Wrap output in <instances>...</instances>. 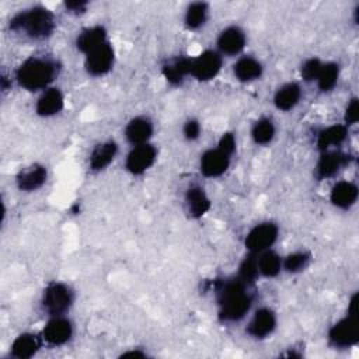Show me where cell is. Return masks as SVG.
<instances>
[{"label":"cell","instance_id":"obj_1","mask_svg":"<svg viewBox=\"0 0 359 359\" xmlns=\"http://www.w3.org/2000/svg\"><path fill=\"white\" fill-rule=\"evenodd\" d=\"M213 292L217 300L219 318L223 323L243 320L252 306V296L248 292V285L237 276L215 280Z\"/></svg>","mask_w":359,"mask_h":359},{"label":"cell","instance_id":"obj_2","mask_svg":"<svg viewBox=\"0 0 359 359\" xmlns=\"http://www.w3.org/2000/svg\"><path fill=\"white\" fill-rule=\"evenodd\" d=\"M60 65L49 56H31L15 70V81L27 91H43L55 81Z\"/></svg>","mask_w":359,"mask_h":359},{"label":"cell","instance_id":"obj_3","mask_svg":"<svg viewBox=\"0 0 359 359\" xmlns=\"http://www.w3.org/2000/svg\"><path fill=\"white\" fill-rule=\"evenodd\" d=\"M56 28L53 13L42 6L29 7L18 11L10 20V29L34 41L49 38Z\"/></svg>","mask_w":359,"mask_h":359},{"label":"cell","instance_id":"obj_4","mask_svg":"<svg viewBox=\"0 0 359 359\" xmlns=\"http://www.w3.org/2000/svg\"><path fill=\"white\" fill-rule=\"evenodd\" d=\"M74 302V293L69 285L63 282H50L45 286L41 307L49 317L65 316Z\"/></svg>","mask_w":359,"mask_h":359},{"label":"cell","instance_id":"obj_5","mask_svg":"<svg viewBox=\"0 0 359 359\" xmlns=\"http://www.w3.org/2000/svg\"><path fill=\"white\" fill-rule=\"evenodd\" d=\"M359 341L358 314L346 313L345 317L338 320L328 330V342L334 348H351Z\"/></svg>","mask_w":359,"mask_h":359},{"label":"cell","instance_id":"obj_6","mask_svg":"<svg viewBox=\"0 0 359 359\" xmlns=\"http://www.w3.org/2000/svg\"><path fill=\"white\" fill-rule=\"evenodd\" d=\"M279 229L272 222H262L255 224L245 236L244 245L248 252L259 254L269 250L278 240Z\"/></svg>","mask_w":359,"mask_h":359},{"label":"cell","instance_id":"obj_7","mask_svg":"<svg viewBox=\"0 0 359 359\" xmlns=\"http://www.w3.org/2000/svg\"><path fill=\"white\" fill-rule=\"evenodd\" d=\"M223 56L213 49H206L191 62V76L199 81L215 79L222 70Z\"/></svg>","mask_w":359,"mask_h":359},{"label":"cell","instance_id":"obj_8","mask_svg":"<svg viewBox=\"0 0 359 359\" xmlns=\"http://www.w3.org/2000/svg\"><path fill=\"white\" fill-rule=\"evenodd\" d=\"M157 150L151 143L132 146L125 158V168L132 175L144 174L156 161Z\"/></svg>","mask_w":359,"mask_h":359},{"label":"cell","instance_id":"obj_9","mask_svg":"<svg viewBox=\"0 0 359 359\" xmlns=\"http://www.w3.org/2000/svg\"><path fill=\"white\" fill-rule=\"evenodd\" d=\"M115 62V52L109 41L86 55L84 67L88 74L94 77L104 76L111 72Z\"/></svg>","mask_w":359,"mask_h":359},{"label":"cell","instance_id":"obj_10","mask_svg":"<svg viewBox=\"0 0 359 359\" xmlns=\"http://www.w3.org/2000/svg\"><path fill=\"white\" fill-rule=\"evenodd\" d=\"M73 337V324L65 316L50 317L42 330V339L52 346L67 344Z\"/></svg>","mask_w":359,"mask_h":359},{"label":"cell","instance_id":"obj_11","mask_svg":"<svg viewBox=\"0 0 359 359\" xmlns=\"http://www.w3.org/2000/svg\"><path fill=\"white\" fill-rule=\"evenodd\" d=\"M276 314L269 307H261L255 310L250 323L247 324V334L255 339L268 338L276 328Z\"/></svg>","mask_w":359,"mask_h":359},{"label":"cell","instance_id":"obj_12","mask_svg":"<svg viewBox=\"0 0 359 359\" xmlns=\"http://www.w3.org/2000/svg\"><path fill=\"white\" fill-rule=\"evenodd\" d=\"M247 42L244 31L237 27V25H230L226 27L223 31H220L216 45H217V52L223 56H236L241 53Z\"/></svg>","mask_w":359,"mask_h":359},{"label":"cell","instance_id":"obj_13","mask_svg":"<svg viewBox=\"0 0 359 359\" xmlns=\"http://www.w3.org/2000/svg\"><path fill=\"white\" fill-rule=\"evenodd\" d=\"M230 160H231V157L227 156L220 149H217V147L209 149L201 156L199 170H201L202 175H205L208 178L220 177L227 171V168L230 165Z\"/></svg>","mask_w":359,"mask_h":359},{"label":"cell","instance_id":"obj_14","mask_svg":"<svg viewBox=\"0 0 359 359\" xmlns=\"http://www.w3.org/2000/svg\"><path fill=\"white\" fill-rule=\"evenodd\" d=\"M348 163H349V156L337 149L323 151L316 164V177L318 180L331 178L337 175V172H339L341 168L345 167Z\"/></svg>","mask_w":359,"mask_h":359},{"label":"cell","instance_id":"obj_15","mask_svg":"<svg viewBox=\"0 0 359 359\" xmlns=\"http://www.w3.org/2000/svg\"><path fill=\"white\" fill-rule=\"evenodd\" d=\"M65 107L63 93L57 87H49L43 90L36 100L35 112L42 118H50L57 115Z\"/></svg>","mask_w":359,"mask_h":359},{"label":"cell","instance_id":"obj_16","mask_svg":"<svg viewBox=\"0 0 359 359\" xmlns=\"http://www.w3.org/2000/svg\"><path fill=\"white\" fill-rule=\"evenodd\" d=\"M154 126L147 116H135L125 126V137L132 146L150 143Z\"/></svg>","mask_w":359,"mask_h":359},{"label":"cell","instance_id":"obj_17","mask_svg":"<svg viewBox=\"0 0 359 359\" xmlns=\"http://www.w3.org/2000/svg\"><path fill=\"white\" fill-rule=\"evenodd\" d=\"M358 195H359L358 185L352 181L342 180L332 185L330 192V201L334 206L346 210L356 203Z\"/></svg>","mask_w":359,"mask_h":359},{"label":"cell","instance_id":"obj_18","mask_svg":"<svg viewBox=\"0 0 359 359\" xmlns=\"http://www.w3.org/2000/svg\"><path fill=\"white\" fill-rule=\"evenodd\" d=\"M191 62L192 57L188 56H175L168 59L163 67V76L171 86H180L184 80L191 76Z\"/></svg>","mask_w":359,"mask_h":359},{"label":"cell","instance_id":"obj_19","mask_svg":"<svg viewBox=\"0 0 359 359\" xmlns=\"http://www.w3.org/2000/svg\"><path fill=\"white\" fill-rule=\"evenodd\" d=\"M46 178L48 171L42 164H31L18 172L15 182L20 191L32 192L39 189L46 182Z\"/></svg>","mask_w":359,"mask_h":359},{"label":"cell","instance_id":"obj_20","mask_svg":"<svg viewBox=\"0 0 359 359\" xmlns=\"http://www.w3.org/2000/svg\"><path fill=\"white\" fill-rule=\"evenodd\" d=\"M348 137V126L344 123H335L321 129L317 135V149L320 153L327 150H334L341 146Z\"/></svg>","mask_w":359,"mask_h":359},{"label":"cell","instance_id":"obj_21","mask_svg":"<svg viewBox=\"0 0 359 359\" xmlns=\"http://www.w3.org/2000/svg\"><path fill=\"white\" fill-rule=\"evenodd\" d=\"M116 154H118V144L114 140H105L102 143H98L90 153V158H88L90 170L94 172H100L105 170L115 160Z\"/></svg>","mask_w":359,"mask_h":359},{"label":"cell","instance_id":"obj_22","mask_svg":"<svg viewBox=\"0 0 359 359\" xmlns=\"http://www.w3.org/2000/svg\"><path fill=\"white\" fill-rule=\"evenodd\" d=\"M107 41V29L102 25H93L81 29L76 36V48L79 52L87 55Z\"/></svg>","mask_w":359,"mask_h":359},{"label":"cell","instance_id":"obj_23","mask_svg":"<svg viewBox=\"0 0 359 359\" xmlns=\"http://www.w3.org/2000/svg\"><path fill=\"white\" fill-rule=\"evenodd\" d=\"M264 73L262 63L250 55L240 56L233 65V74L241 83H251L258 80Z\"/></svg>","mask_w":359,"mask_h":359},{"label":"cell","instance_id":"obj_24","mask_svg":"<svg viewBox=\"0 0 359 359\" xmlns=\"http://www.w3.org/2000/svg\"><path fill=\"white\" fill-rule=\"evenodd\" d=\"M185 206L191 217L199 219L210 209V199L201 185H191L185 192Z\"/></svg>","mask_w":359,"mask_h":359},{"label":"cell","instance_id":"obj_25","mask_svg":"<svg viewBox=\"0 0 359 359\" xmlns=\"http://www.w3.org/2000/svg\"><path fill=\"white\" fill-rule=\"evenodd\" d=\"M42 337H38L32 332H22L20 334L11 344L10 355L15 359H28L36 355L42 345Z\"/></svg>","mask_w":359,"mask_h":359},{"label":"cell","instance_id":"obj_26","mask_svg":"<svg viewBox=\"0 0 359 359\" xmlns=\"http://www.w3.org/2000/svg\"><path fill=\"white\" fill-rule=\"evenodd\" d=\"M302 98V87L294 83H285L282 84L273 94V105L276 107V109L279 111H290L293 109Z\"/></svg>","mask_w":359,"mask_h":359},{"label":"cell","instance_id":"obj_27","mask_svg":"<svg viewBox=\"0 0 359 359\" xmlns=\"http://www.w3.org/2000/svg\"><path fill=\"white\" fill-rule=\"evenodd\" d=\"M209 17V4L205 1H194L189 3L185 15H184V24L188 29L196 31L202 28Z\"/></svg>","mask_w":359,"mask_h":359},{"label":"cell","instance_id":"obj_28","mask_svg":"<svg viewBox=\"0 0 359 359\" xmlns=\"http://www.w3.org/2000/svg\"><path fill=\"white\" fill-rule=\"evenodd\" d=\"M257 264L259 275L265 278H275L282 271V258L271 248L257 254Z\"/></svg>","mask_w":359,"mask_h":359},{"label":"cell","instance_id":"obj_29","mask_svg":"<svg viewBox=\"0 0 359 359\" xmlns=\"http://www.w3.org/2000/svg\"><path fill=\"white\" fill-rule=\"evenodd\" d=\"M276 133V128L275 123L271 118L262 116L258 121L254 122L252 128H251V137L254 140V143L257 144H269Z\"/></svg>","mask_w":359,"mask_h":359},{"label":"cell","instance_id":"obj_30","mask_svg":"<svg viewBox=\"0 0 359 359\" xmlns=\"http://www.w3.org/2000/svg\"><path fill=\"white\" fill-rule=\"evenodd\" d=\"M339 79V65L335 62H327L323 63V67L317 77V86L323 93L331 91Z\"/></svg>","mask_w":359,"mask_h":359},{"label":"cell","instance_id":"obj_31","mask_svg":"<svg viewBox=\"0 0 359 359\" xmlns=\"http://www.w3.org/2000/svg\"><path fill=\"white\" fill-rule=\"evenodd\" d=\"M311 261V255L307 251H294L282 258V269L287 273H300L303 272Z\"/></svg>","mask_w":359,"mask_h":359},{"label":"cell","instance_id":"obj_32","mask_svg":"<svg viewBox=\"0 0 359 359\" xmlns=\"http://www.w3.org/2000/svg\"><path fill=\"white\" fill-rule=\"evenodd\" d=\"M240 280H243L245 285L251 286L257 278L259 276L258 272V264H257V254H248L238 265V272L236 275Z\"/></svg>","mask_w":359,"mask_h":359},{"label":"cell","instance_id":"obj_33","mask_svg":"<svg viewBox=\"0 0 359 359\" xmlns=\"http://www.w3.org/2000/svg\"><path fill=\"white\" fill-rule=\"evenodd\" d=\"M323 67V62L318 57H309L303 62L300 67V76L304 81H316L318 77V73Z\"/></svg>","mask_w":359,"mask_h":359},{"label":"cell","instance_id":"obj_34","mask_svg":"<svg viewBox=\"0 0 359 359\" xmlns=\"http://www.w3.org/2000/svg\"><path fill=\"white\" fill-rule=\"evenodd\" d=\"M358 119H359V100L356 97H353L346 104L345 114H344V125H346V126L355 125L358 122Z\"/></svg>","mask_w":359,"mask_h":359},{"label":"cell","instance_id":"obj_35","mask_svg":"<svg viewBox=\"0 0 359 359\" xmlns=\"http://www.w3.org/2000/svg\"><path fill=\"white\" fill-rule=\"evenodd\" d=\"M236 136H234V133H231V132H226V133H223L222 136H220V139H219V142H217V149H220L222 151H224L227 156H233L234 154V151H236Z\"/></svg>","mask_w":359,"mask_h":359},{"label":"cell","instance_id":"obj_36","mask_svg":"<svg viewBox=\"0 0 359 359\" xmlns=\"http://www.w3.org/2000/svg\"><path fill=\"white\" fill-rule=\"evenodd\" d=\"M201 130H202V128H201V123H199V121L198 119H194V118H191V119H188L185 123H184V126H182V135H184V137L187 139V140H196L199 136H201Z\"/></svg>","mask_w":359,"mask_h":359},{"label":"cell","instance_id":"obj_37","mask_svg":"<svg viewBox=\"0 0 359 359\" xmlns=\"http://www.w3.org/2000/svg\"><path fill=\"white\" fill-rule=\"evenodd\" d=\"M63 6H65L67 13L77 15V14H83L86 11L88 3L87 1H77L76 0V1H65Z\"/></svg>","mask_w":359,"mask_h":359},{"label":"cell","instance_id":"obj_38","mask_svg":"<svg viewBox=\"0 0 359 359\" xmlns=\"http://www.w3.org/2000/svg\"><path fill=\"white\" fill-rule=\"evenodd\" d=\"M122 356H135V358H143V356H146V352H143V351H139V349H135V351H128V352L122 353Z\"/></svg>","mask_w":359,"mask_h":359}]
</instances>
